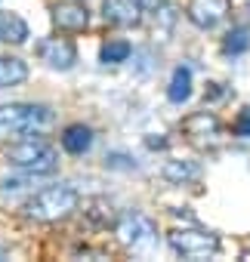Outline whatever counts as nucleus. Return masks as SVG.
<instances>
[{
  "label": "nucleus",
  "mask_w": 250,
  "mask_h": 262,
  "mask_svg": "<svg viewBox=\"0 0 250 262\" xmlns=\"http://www.w3.org/2000/svg\"><path fill=\"white\" fill-rule=\"evenodd\" d=\"M80 204V194L68 185H50L44 191H37L28 204H25V216L34 222H62L68 219Z\"/></svg>",
  "instance_id": "1"
},
{
  "label": "nucleus",
  "mask_w": 250,
  "mask_h": 262,
  "mask_svg": "<svg viewBox=\"0 0 250 262\" xmlns=\"http://www.w3.org/2000/svg\"><path fill=\"white\" fill-rule=\"evenodd\" d=\"M50 120V111L44 105H0V142H19Z\"/></svg>",
  "instance_id": "2"
},
{
  "label": "nucleus",
  "mask_w": 250,
  "mask_h": 262,
  "mask_svg": "<svg viewBox=\"0 0 250 262\" xmlns=\"http://www.w3.org/2000/svg\"><path fill=\"white\" fill-rule=\"evenodd\" d=\"M10 164H16L19 170H25V173H31V176H50V173H56V167H59V155H56V148L53 145H47L44 139H19V145H13L10 148Z\"/></svg>",
  "instance_id": "3"
},
{
  "label": "nucleus",
  "mask_w": 250,
  "mask_h": 262,
  "mask_svg": "<svg viewBox=\"0 0 250 262\" xmlns=\"http://www.w3.org/2000/svg\"><path fill=\"white\" fill-rule=\"evenodd\" d=\"M170 247L182 259H210L219 253V237L204 228H176L170 231Z\"/></svg>",
  "instance_id": "4"
},
{
  "label": "nucleus",
  "mask_w": 250,
  "mask_h": 262,
  "mask_svg": "<svg viewBox=\"0 0 250 262\" xmlns=\"http://www.w3.org/2000/svg\"><path fill=\"white\" fill-rule=\"evenodd\" d=\"M182 133H185L189 142H192L195 148H201V151H213V148L222 145V123H219V117L210 114V111H198V114L185 117V120H182Z\"/></svg>",
  "instance_id": "5"
},
{
  "label": "nucleus",
  "mask_w": 250,
  "mask_h": 262,
  "mask_svg": "<svg viewBox=\"0 0 250 262\" xmlns=\"http://www.w3.org/2000/svg\"><path fill=\"white\" fill-rule=\"evenodd\" d=\"M114 231H117V241L123 244V247H130V250H149L155 241H158V231H155V222L149 219V216H142V213H127V216H120L117 219V225H114Z\"/></svg>",
  "instance_id": "6"
},
{
  "label": "nucleus",
  "mask_w": 250,
  "mask_h": 262,
  "mask_svg": "<svg viewBox=\"0 0 250 262\" xmlns=\"http://www.w3.org/2000/svg\"><path fill=\"white\" fill-rule=\"evenodd\" d=\"M37 56L50 65V68H59V71H68L74 62H77V50L71 40L65 37H47L37 43Z\"/></svg>",
  "instance_id": "7"
},
{
  "label": "nucleus",
  "mask_w": 250,
  "mask_h": 262,
  "mask_svg": "<svg viewBox=\"0 0 250 262\" xmlns=\"http://www.w3.org/2000/svg\"><path fill=\"white\" fill-rule=\"evenodd\" d=\"M225 13H228V0H192L185 16H189L192 25L210 31V28H216L225 19Z\"/></svg>",
  "instance_id": "8"
},
{
  "label": "nucleus",
  "mask_w": 250,
  "mask_h": 262,
  "mask_svg": "<svg viewBox=\"0 0 250 262\" xmlns=\"http://www.w3.org/2000/svg\"><path fill=\"white\" fill-rule=\"evenodd\" d=\"M53 25L59 31H84L90 25V10L84 4H74V0L56 4L53 7Z\"/></svg>",
  "instance_id": "9"
},
{
  "label": "nucleus",
  "mask_w": 250,
  "mask_h": 262,
  "mask_svg": "<svg viewBox=\"0 0 250 262\" xmlns=\"http://www.w3.org/2000/svg\"><path fill=\"white\" fill-rule=\"evenodd\" d=\"M102 16H105V22H111L117 28H130V25H139L142 7H139V0H105Z\"/></svg>",
  "instance_id": "10"
},
{
  "label": "nucleus",
  "mask_w": 250,
  "mask_h": 262,
  "mask_svg": "<svg viewBox=\"0 0 250 262\" xmlns=\"http://www.w3.org/2000/svg\"><path fill=\"white\" fill-rule=\"evenodd\" d=\"M28 40V22L16 13L0 10V43H25Z\"/></svg>",
  "instance_id": "11"
},
{
  "label": "nucleus",
  "mask_w": 250,
  "mask_h": 262,
  "mask_svg": "<svg viewBox=\"0 0 250 262\" xmlns=\"http://www.w3.org/2000/svg\"><path fill=\"white\" fill-rule=\"evenodd\" d=\"M90 145H93V129H90V126H84V123L65 126V133H62V148H65L68 155H84V151H90Z\"/></svg>",
  "instance_id": "12"
},
{
  "label": "nucleus",
  "mask_w": 250,
  "mask_h": 262,
  "mask_svg": "<svg viewBox=\"0 0 250 262\" xmlns=\"http://www.w3.org/2000/svg\"><path fill=\"white\" fill-rule=\"evenodd\" d=\"M189 96H192V68L189 65H176L173 77H170V86H167V99L173 105H182Z\"/></svg>",
  "instance_id": "13"
},
{
  "label": "nucleus",
  "mask_w": 250,
  "mask_h": 262,
  "mask_svg": "<svg viewBox=\"0 0 250 262\" xmlns=\"http://www.w3.org/2000/svg\"><path fill=\"white\" fill-rule=\"evenodd\" d=\"M164 179L173 182V185H185V182H195L201 176V167L192 164V161H167L164 164Z\"/></svg>",
  "instance_id": "14"
},
{
  "label": "nucleus",
  "mask_w": 250,
  "mask_h": 262,
  "mask_svg": "<svg viewBox=\"0 0 250 262\" xmlns=\"http://www.w3.org/2000/svg\"><path fill=\"white\" fill-rule=\"evenodd\" d=\"M28 77V65L16 56H0V90L4 86H16Z\"/></svg>",
  "instance_id": "15"
},
{
  "label": "nucleus",
  "mask_w": 250,
  "mask_h": 262,
  "mask_svg": "<svg viewBox=\"0 0 250 262\" xmlns=\"http://www.w3.org/2000/svg\"><path fill=\"white\" fill-rule=\"evenodd\" d=\"M247 50H250V28H244V25L232 28V31L225 34V40H222V53H225V56H241V53H247Z\"/></svg>",
  "instance_id": "16"
},
{
  "label": "nucleus",
  "mask_w": 250,
  "mask_h": 262,
  "mask_svg": "<svg viewBox=\"0 0 250 262\" xmlns=\"http://www.w3.org/2000/svg\"><path fill=\"white\" fill-rule=\"evenodd\" d=\"M130 53H133V47L127 40H108L102 47V62L105 65H120V62L130 59Z\"/></svg>",
  "instance_id": "17"
},
{
  "label": "nucleus",
  "mask_w": 250,
  "mask_h": 262,
  "mask_svg": "<svg viewBox=\"0 0 250 262\" xmlns=\"http://www.w3.org/2000/svg\"><path fill=\"white\" fill-rule=\"evenodd\" d=\"M105 167H108V170H133L136 164H133V161H130L127 155L114 151V155H108V158H105Z\"/></svg>",
  "instance_id": "18"
},
{
  "label": "nucleus",
  "mask_w": 250,
  "mask_h": 262,
  "mask_svg": "<svg viewBox=\"0 0 250 262\" xmlns=\"http://www.w3.org/2000/svg\"><path fill=\"white\" fill-rule=\"evenodd\" d=\"M235 133H238L241 139H250V108H244V111L238 114V120H235Z\"/></svg>",
  "instance_id": "19"
},
{
  "label": "nucleus",
  "mask_w": 250,
  "mask_h": 262,
  "mask_svg": "<svg viewBox=\"0 0 250 262\" xmlns=\"http://www.w3.org/2000/svg\"><path fill=\"white\" fill-rule=\"evenodd\" d=\"M219 86H222V83H210V90H207V96H204V99H207V102H213V99H222L225 93H222Z\"/></svg>",
  "instance_id": "20"
},
{
  "label": "nucleus",
  "mask_w": 250,
  "mask_h": 262,
  "mask_svg": "<svg viewBox=\"0 0 250 262\" xmlns=\"http://www.w3.org/2000/svg\"><path fill=\"white\" fill-rule=\"evenodd\" d=\"M167 0H139V7L142 10H158V7H164Z\"/></svg>",
  "instance_id": "21"
},
{
  "label": "nucleus",
  "mask_w": 250,
  "mask_h": 262,
  "mask_svg": "<svg viewBox=\"0 0 250 262\" xmlns=\"http://www.w3.org/2000/svg\"><path fill=\"white\" fill-rule=\"evenodd\" d=\"M149 145H152V148H164L167 142H164V139H149Z\"/></svg>",
  "instance_id": "22"
}]
</instances>
